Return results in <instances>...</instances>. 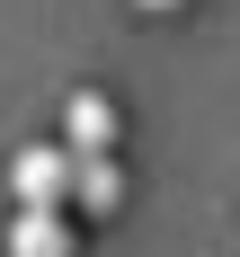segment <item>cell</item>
<instances>
[{
    "label": "cell",
    "mask_w": 240,
    "mask_h": 257,
    "mask_svg": "<svg viewBox=\"0 0 240 257\" xmlns=\"http://www.w3.org/2000/svg\"><path fill=\"white\" fill-rule=\"evenodd\" d=\"M9 186H18V204H62L71 195V151H53V142L18 151L9 160Z\"/></svg>",
    "instance_id": "cell-1"
},
{
    "label": "cell",
    "mask_w": 240,
    "mask_h": 257,
    "mask_svg": "<svg viewBox=\"0 0 240 257\" xmlns=\"http://www.w3.org/2000/svg\"><path fill=\"white\" fill-rule=\"evenodd\" d=\"M71 195L89 213H116V204H125V169H116L107 151H71Z\"/></svg>",
    "instance_id": "cell-2"
},
{
    "label": "cell",
    "mask_w": 240,
    "mask_h": 257,
    "mask_svg": "<svg viewBox=\"0 0 240 257\" xmlns=\"http://www.w3.org/2000/svg\"><path fill=\"white\" fill-rule=\"evenodd\" d=\"M9 248H18V257H62V248H71V222H62L53 204H18V222H9Z\"/></svg>",
    "instance_id": "cell-3"
},
{
    "label": "cell",
    "mask_w": 240,
    "mask_h": 257,
    "mask_svg": "<svg viewBox=\"0 0 240 257\" xmlns=\"http://www.w3.org/2000/svg\"><path fill=\"white\" fill-rule=\"evenodd\" d=\"M62 124H71V151H107V142H116V98L80 89V98L62 106Z\"/></svg>",
    "instance_id": "cell-4"
},
{
    "label": "cell",
    "mask_w": 240,
    "mask_h": 257,
    "mask_svg": "<svg viewBox=\"0 0 240 257\" xmlns=\"http://www.w3.org/2000/svg\"><path fill=\"white\" fill-rule=\"evenodd\" d=\"M142 9H178V0H142Z\"/></svg>",
    "instance_id": "cell-5"
}]
</instances>
